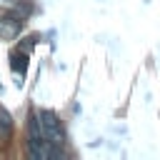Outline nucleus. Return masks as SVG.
Returning a JSON list of instances; mask_svg holds the SVG:
<instances>
[{
  "label": "nucleus",
  "instance_id": "1",
  "mask_svg": "<svg viewBox=\"0 0 160 160\" xmlns=\"http://www.w3.org/2000/svg\"><path fill=\"white\" fill-rule=\"evenodd\" d=\"M38 120H40V130H42V138L60 152V148L65 145V130H62V125H60V120H58V115L55 112H50V110H40L38 112Z\"/></svg>",
  "mask_w": 160,
  "mask_h": 160
},
{
  "label": "nucleus",
  "instance_id": "2",
  "mask_svg": "<svg viewBox=\"0 0 160 160\" xmlns=\"http://www.w3.org/2000/svg\"><path fill=\"white\" fill-rule=\"evenodd\" d=\"M10 132H12V118L5 108H0V140L5 142L10 138Z\"/></svg>",
  "mask_w": 160,
  "mask_h": 160
}]
</instances>
